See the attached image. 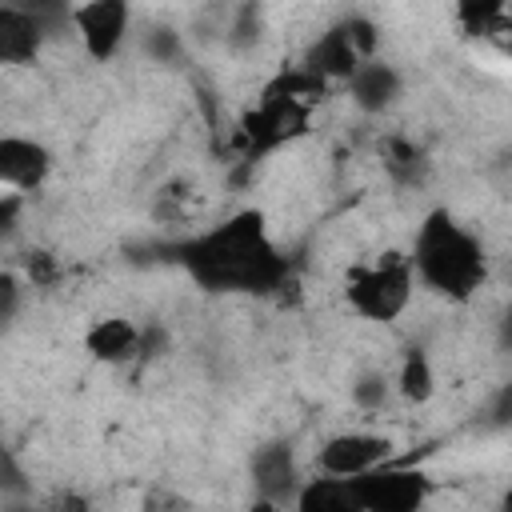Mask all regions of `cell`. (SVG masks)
Masks as SVG:
<instances>
[{
    "label": "cell",
    "mask_w": 512,
    "mask_h": 512,
    "mask_svg": "<svg viewBox=\"0 0 512 512\" xmlns=\"http://www.w3.org/2000/svg\"><path fill=\"white\" fill-rule=\"evenodd\" d=\"M184 268L212 292H272L288 276L284 252L272 244L260 212H236L180 248Z\"/></svg>",
    "instance_id": "cell-1"
},
{
    "label": "cell",
    "mask_w": 512,
    "mask_h": 512,
    "mask_svg": "<svg viewBox=\"0 0 512 512\" xmlns=\"http://www.w3.org/2000/svg\"><path fill=\"white\" fill-rule=\"evenodd\" d=\"M408 260H412L416 280L448 300H472L488 280V256H484L480 236L468 232L444 208L420 220Z\"/></svg>",
    "instance_id": "cell-2"
},
{
    "label": "cell",
    "mask_w": 512,
    "mask_h": 512,
    "mask_svg": "<svg viewBox=\"0 0 512 512\" xmlns=\"http://www.w3.org/2000/svg\"><path fill=\"white\" fill-rule=\"evenodd\" d=\"M412 292H416V272H412V260L400 252H384L372 264H352L344 276L348 308L372 324L400 320L412 304Z\"/></svg>",
    "instance_id": "cell-3"
},
{
    "label": "cell",
    "mask_w": 512,
    "mask_h": 512,
    "mask_svg": "<svg viewBox=\"0 0 512 512\" xmlns=\"http://www.w3.org/2000/svg\"><path fill=\"white\" fill-rule=\"evenodd\" d=\"M356 488V504L368 508V512H412L428 500L432 484L420 468H408V464H380L364 476L352 480Z\"/></svg>",
    "instance_id": "cell-4"
},
{
    "label": "cell",
    "mask_w": 512,
    "mask_h": 512,
    "mask_svg": "<svg viewBox=\"0 0 512 512\" xmlns=\"http://www.w3.org/2000/svg\"><path fill=\"white\" fill-rule=\"evenodd\" d=\"M388 460H392V440L384 432H368V428L336 432L316 448V468L328 476H344V480H356Z\"/></svg>",
    "instance_id": "cell-5"
},
{
    "label": "cell",
    "mask_w": 512,
    "mask_h": 512,
    "mask_svg": "<svg viewBox=\"0 0 512 512\" xmlns=\"http://www.w3.org/2000/svg\"><path fill=\"white\" fill-rule=\"evenodd\" d=\"M68 24L76 28L84 52L92 60H112L132 28V4L128 0H80L68 16Z\"/></svg>",
    "instance_id": "cell-6"
},
{
    "label": "cell",
    "mask_w": 512,
    "mask_h": 512,
    "mask_svg": "<svg viewBox=\"0 0 512 512\" xmlns=\"http://www.w3.org/2000/svg\"><path fill=\"white\" fill-rule=\"evenodd\" d=\"M52 172V152L32 136H0V184L12 192H36Z\"/></svg>",
    "instance_id": "cell-7"
},
{
    "label": "cell",
    "mask_w": 512,
    "mask_h": 512,
    "mask_svg": "<svg viewBox=\"0 0 512 512\" xmlns=\"http://www.w3.org/2000/svg\"><path fill=\"white\" fill-rule=\"evenodd\" d=\"M348 96H352V104L360 108V112H368V116H380V112H388L396 100H400V92H404V80H400V72L388 64V60H380V56H368L348 80Z\"/></svg>",
    "instance_id": "cell-8"
},
{
    "label": "cell",
    "mask_w": 512,
    "mask_h": 512,
    "mask_svg": "<svg viewBox=\"0 0 512 512\" xmlns=\"http://www.w3.org/2000/svg\"><path fill=\"white\" fill-rule=\"evenodd\" d=\"M368 56L352 44V36H348V28H344V20L340 24H332L328 32H320L312 44H308V52H304V68L308 72H316L320 80H348L360 64H364Z\"/></svg>",
    "instance_id": "cell-9"
},
{
    "label": "cell",
    "mask_w": 512,
    "mask_h": 512,
    "mask_svg": "<svg viewBox=\"0 0 512 512\" xmlns=\"http://www.w3.org/2000/svg\"><path fill=\"white\" fill-rule=\"evenodd\" d=\"M52 24L40 20L36 12L0 4V60L4 64H32L48 40Z\"/></svg>",
    "instance_id": "cell-10"
},
{
    "label": "cell",
    "mask_w": 512,
    "mask_h": 512,
    "mask_svg": "<svg viewBox=\"0 0 512 512\" xmlns=\"http://www.w3.org/2000/svg\"><path fill=\"white\" fill-rule=\"evenodd\" d=\"M252 476H256V488L268 496V500H296L300 492V468H296V452L292 444H264L256 448L252 456Z\"/></svg>",
    "instance_id": "cell-11"
},
{
    "label": "cell",
    "mask_w": 512,
    "mask_h": 512,
    "mask_svg": "<svg viewBox=\"0 0 512 512\" xmlns=\"http://www.w3.org/2000/svg\"><path fill=\"white\" fill-rule=\"evenodd\" d=\"M88 356H96L100 364H128L140 356L144 348V328H136L128 316H104L88 328L84 336Z\"/></svg>",
    "instance_id": "cell-12"
},
{
    "label": "cell",
    "mask_w": 512,
    "mask_h": 512,
    "mask_svg": "<svg viewBox=\"0 0 512 512\" xmlns=\"http://www.w3.org/2000/svg\"><path fill=\"white\" fill-rule=\"evenodd\" d=\"M292 504L304 508V512H352V508H360V504H356V488H352V480H344V476H328V472H320L316 480H304Z\"/></svg>",
    "instance_id": "cell-13"
},
{
    "label": "cell",
    "mask_w": 512,
    "mask_h": 512,
    "mask_svg": "<svg viewBox=\"0 0 512 512\" xmlns=\"http://www.w3.org/2000/svg\"><path fill=\"white\" fill-rule=\"evenodd\" d=\"M396 392H400L408 404L432 400V392H436V372H432V360H428L420 348H408V352H404L400 372H396Z\"/></svg>",
    "instance_id": "cell-14"
},
{
    "label": "cell",
    "mask_w": 512,
    "mask_h": 512,
    "mask_svg": "<svg viewBox=\"0 0 512 512\" xmlns=\"http://www.w3.org/2000/svg\"><path fill=\"white\" fill-rule=\"evenodd\" d=\"M512 0H456V20L472 36H496L508 28Z\"/></svg>",
    "instance_id": "cell-15"
},
{
    "label": "cell",
    "mask_w": 512,
    "mask_h": 512,
    "mask_svg": "<svg viewBox=\"0 0 512 512\" xmlns=\"http://www.w3.org/2000/svg\"><path fill=\"white\" fill-rule=\"evenodd\" d=\"M380 156H384V168H388V176L396 184H416L420 172H424V152L412 140H404V136H388Z\"/></svg>",
    "instance_id": "cell-16"
},
{
    "label": "cell",
    "mask_w": 512,
    "mask_h": 512,
    "mask_svg": "<svg viewBox=\"0 0 512 512\" xmlns=\"http://www.w3.org/2000/svg\"><path fill=\"white\" fill-rule=\"evenodd\" d=\"M392 388H396V384H388L384 372H364V376L352 384V400H356V408L376 412V408L388 404V392H392Z\"/></svg>",
    "instance_id": "cell-17"
},
{
    "label": "cell",
    "mask_w": 512,
    "mask_h": 512,
    "mask_svg": "<svg viewBox=\"0 0 512 512\" xmlns=\"http://www.w3.org/2000/svg\"><path fill=\"white\" fill-rule=\"evenodd\" d=\"M4 4H12V8H24V12H36L40 20H48L52 28L56 24H68V16H72V0H4Z\"/></svg>",
    "instance_id": "cell-18"
},
{
    "label": "cell",
    "mask_w": 512,
    "mask_h": 512,
    "mask_svg": "<svg viewBox=\"0 0 512 512\" xmlns=\"http://www.w3.org/2000/svg\"><path fill=\"white\" fill-rule=\"evenodd\" d=\"M488 420L492 424H512V384H500V392L488 404Z\"/></svg>",
    "instance_id": "cell-19"
},
{
    "label": "cell",
    "mask_w": 512,
    "mask_h": 512,
    "mask_svg": "<svg viewBox=\"0 0 512 512\" xmlns=\"http://www.w3.org/2000/svg\"><path fill=\"white\" fill-rule=\"evenodd\" d=\"M504 32H508V52H512V20H508V28H504Z\"/></svg>",
    "instance_id": "cell-20"
},
{
    "label": "cell",
    "mask_w": 512,
    "mask_h": 512,
    "mask_svg": "<svg viewBox=\"0 0 512 512\" xmlns=\"http://www.w3.org/2000/svg\"><path fill=\"white\" fill-rule=\"evenodd\" d=\"M504 504H508V508H512V492H508V496H504Z\"/></svg>",
    "instance_id": "cell-21"
}]
</instances>
